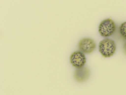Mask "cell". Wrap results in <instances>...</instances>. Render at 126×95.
<instances>
[{"mask_svg": "<svg viewBox=\"0 0 126 95\" xmlns=\"http://www.w3.org/2000/svg\"><path fill=\"white\" fill-rule=\"evenodd\" d=\"M70 60L72 66L78 68L83 67L86 62L84 54L79 51H75L71 54Z\"/></svg>", "mask_w": 126, "mask_h": 95, "instance_id": "277c9868", "label": "cell"}, {"mask_svg": "<svg viewBox=\"0 0 126 95\" xmlns=\"http://www.w3.org/2000/svg\"><path fill=\"white\" fill-rule=\"evenodd\" d=\"M120 31L123 37L126 39V22L122 24L120 27Z\"/></svg>", "mask_w": 126, "mask_h": 95, "instance_id": "8992f818", "label": "cell"}, {"mask_svg": "<svg viewBox=\"0 0 126 95\" xmlns=\"http://www.w3.org/2000/svg\"><path fill=\"white\" fill-rule=\"evenodd\" d=\"M98 31L102 36L108 37L111 35L116 28L115 23L110 18L105 19L100 24Z\"/></svg>", "mask_w": 126, "mask_h": 95, "instance_id": "7a4b0ae2", "label": "cell"}, {"mask_svg": "<svg viewBox=\"0 0 126 95\" xmlns=\"http://www.w3.org/2000/svg\"><path fill=\"white\" fill-rule=\"evenodd\" d=\"M95 44L92 39L85 38L81 40L78 43V47L79 50L82 53L90 54L94 50Z\"/></svg>", "mask_w": 126, "mask_h": 95, "instance_id": "3957f363", "label": "cell"}, {"mask_svg": "<svg viewBox=\"0 0 126 95\" xmlns=\"http://www.w3.org/2000/svg\"><path fill=\"white\" fill-rule=\"evenodd\" d=\"M99 48V52L104 57H109L112 56L116 49L114 41L108 38L103 39L100 42Z\"/></svg>", "mask_w": 126, "mask_h": 95, "instance_id": "6da1fadb", "label": "cell"}, {"mask_svg": "<svg viewBox=\"0 0 126 95\" xmlns=\"http://www.w3.org/2000/svg\"><path fill=\"white\" fill-rule=\"evenodd\" d=\"M90 75V71L87 67H82L78 68L75 71L74 77L78 82L84 81L88 78Z\"/></svg>", "mask_w": 126, "mask_h": 95, "instance_id": "5b68a950", "label": "cell"}]
</instances>
